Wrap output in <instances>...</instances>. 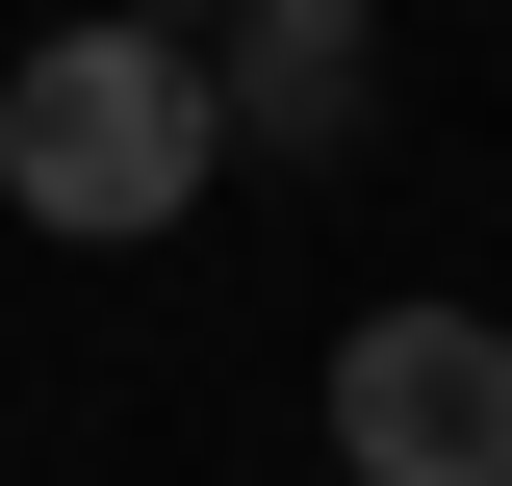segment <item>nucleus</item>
<instances>
[{"label": "nucleus", "instance_id": "1", "mask_svg": "<svg viewBox=\"0 0 512 486\" xmlns=\"http://www.w3.org/2000/svg\"><path fill=\"white\" fill-rule=\"evenodd\" d=\"M205 154H231V103H205V52H180V26H128V0H77L52 52L0 77V205H26V231H77V256L180 231V205H205Z\"/></svg>", "mask_w": 512, "mask_h": 486}, {"label": "nucleus", "instance_id": "2", "mask_svg": "<svg viewBox=\"0 0 512 486\" xmlns=\"http://www.w3.org/2000/svg\"><path fill=\"white\" fill-rule=\"evenodd\" d=\"M333 461L359 486H512V333L487 307H359L333 333Z\"/></svg>", "mask_w": 512, "mask_h": 486}, {"label": "nucleus", "instance_id": "3", "mask_svg": "<svg viewBox=\"0 0 512 486\" xmlns=\"http://www.w3.org/2000/svg\"><path fill=\"white\" fill-rule=\"evenodd\" d=\"M359 52H384V0H231V77H205V103H231L256 154H333V128H359Z\"/></svg>", "mask_w": 512, "mask_h": 486}, {"label": "nucleus", "instance_id": "4", "mask_svg": "<svg viewBox=\"0 0 512 486\" xmlns=\"http://www.w3.org/2000/svg\"><path fill=\"white\" fill-rule=\"evenodd\" d=\"M128 26H180V0H128Z\"/></svg>", "mask_w": 512, "mask_h": 486}]
</instances>
